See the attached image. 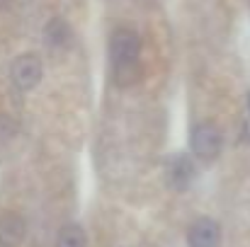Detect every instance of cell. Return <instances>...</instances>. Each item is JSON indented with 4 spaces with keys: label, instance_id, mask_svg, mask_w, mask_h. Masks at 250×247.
Masks as SVG:
<instances>
[{
    "label": "cell",
    "instance_id": "ba28073f",
    "mask_svg": "<svg viewBox=\"0 0 250 247\" xmlns=\"http://www.w3.org/2000/svg\"><path fill=\"white\" fill-rule=\"evenodd\" d=\"M141 78V66L139 61H122V63H114V82L119 87H129Z\"/></svg>",
    "mask_w": 250,
    "mask_h": 247
},
{
    "label": "cell",
    "instance_id": "6da1fadb",
    "mask_svg": "<svg viewBox=\"0 0 250 247\" xmlns=\"http://www.w3.org/2000/svg\"><path fill=\"white\" fill-rule=\"evenodd\" d=\"M192 153L199 160H214L221 153V131L216 124H197L192 129Z\"/></svg>",
    "mask_w": 250,
    "mask_h": 247
},
{
    "label": "cell",
    "instance_id": "9c48e42d",
    "mask_svg": "<svg viewBox=\"0 0 250 247\" xmlns=\"http://www.w3.org/2000/svg\"><path fill=\"white\" fill-rule=\"evenodd\" d=\"M56 247H87V238H85L83 228L76 223H68L59 230L56 238Z\"/></svg>",
    "mask_w": 250,
    "mask_h": 247
},
{
    "label": "cell",
    "instance_id": "277c9868",
    "mask_svg": "<svg viewBox=\"0 0 250 247\" xmlns=\"http://www.w3.org/2000/svg\"><path fill=\"white\" fill-rule=\"evenodd\" d=\"M139 51H141V41H139V34L136 32H131V29H117L112 34L109 54H112V61L114 63L139 61Z\"/></svg>",
    "mask_w": 250,
    "mask_h": 247
},
{
    "label": "cell",
    "instance_id": "3957f363",
    "mask_svg": "<svg viewBox=\"0 0 250 247\" xmlns=\"http://www.w3.org/2000/svg\"><path fill=\"white\" fill-rule=\"evenodd\" d=\"M166 179L175 191H185L194 182V163L185 153H175L166 163Z\"/></svg>",
    "mask_w": 250,
    "mask_h": 247
},
{
    "label": "cell",
    "instance_id": "52a82bcc",
    "mask_svg": "<svg viewBox=\"0 0 250 247\" xmlns=\"http://www.w3.org/2000/svg\"><path fill=\"white\" fill-rule=\"evenodd\" d=\"M44 39H46V44H49L51 49H63V46H68V41H71V27H68V22L61 19V17H54V19L44 27Z\"/></svg>",
    "mask_w": 250,
    "mask_h": 247
},
{
    "label": "cell",
    "instance_id": "8992f818",
    "mask_svg": "<svg viewBox=\"0 0 250 247\" xmlns=\"http://www.w3.org/2000/svg\"><path fill=\"white\" fill-rule=\"evenodd\" d=\"M27 226L22 216L17 213H2L0 216V247H20L24 240Z\"/></svg>",
    "mask_w": 250,
    "mask_h": 247
},
{
    "label": "cell",
    "instance_id": "5b68a950",
    "mask_svg": "<svg viewBox=\"0 0 250 247\" xmlns=\"http://www.w3.org/2000/svg\"><path fill=\"white\" fill-rule=\"evenodd\" d=\"M189 247H219L221 245V228L211 218H199L192 223L187 233Z\"/></svg>",
    "mask_w": 250,
    "mask_h": 247
},
{
    "label": "cell",
    "instance_id": "7a4b0ae2",
    "mask_svg": "<svg viewBox=\"0 0 250 247\" xmlns=\"http://www.w3.org/2000/svg\"><path fill=\"white\" fill-rule=\"evenodd\" d=\"M42 61L37 58V56H32V54H24V56H20L15 63H12V68H10V78L15 82V87H20V90H32V87H37L39 80H42Z\"/></svg>",
    "mask_w": 250,
    "mask_h": 247
},
{
    "label": "cell",
    "instance_id": "30bf717a",
    "mask_svg": "<svg viewBox=\"0 0 250 247\" xmlns=\"http://www.w3.org/2000/svg\"><path fill=\"white\" fill-rule=\"evenodd\" d=\"M248 107H250V95H248Z\"/></svg>",
    "mask_w": 250,
    "mask_h": 247
}]
</instances>
